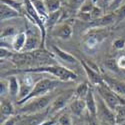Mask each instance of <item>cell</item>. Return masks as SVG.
I'll return each instance as SVG.
<instances>
[{
    "label": "cell",
    "instance_id": "cell-1",
    "mask_svg": "<svg viewBox=\"0 0 125 125\" xmlns=\"http://www.w3.org/2000/svg\"><path fill=\"white\" fill-rule=\"evenodd\" d=\"M11 73H48L55 77V79L62 82L74 81L78 77L74 71L60 65H43L25 69H16L12 71Z\"/></svg>",
    "mask_w": 125,
    "mask_h": 125
},
{
    "label": "cell",
    "instance_id": "cell-2",
    "mask_svg": "<svg viewBox=\"0 0 125 125\" xmlns=\"http://www.w3.org/2000/svg\"><path fill=\"white\" fill-rule=\"evenodd\" d=\"M60 82H62V81L57 80V79H50V78H42V79L38 80L37 82H35V84H34L32 90H31V92L29 93V95L22 100L17 101V105L21 106L33 98L47 95L48 93L52 92L54 89H56L59 86Z\"/></svg>",
    "mask_w": 125,
    "mask_h": 125
},
{
    "label": "cell",
    "instance_id": "cell-3",
    "mask_svg": "<svg viewBox=\"0 0 125 125\" xmlns=\"http://www.w3.org/2000/svg\"><path fill=\"white\" fill-rule=\"evenodd\" d=\"M96 90L98 92V95L105 102L106 105L114 112H115L116 108L119 105L125 104V97H121L118 94H116L113 90H111L108 87V85L105 82H103L102 84L96 86Z\"/></svg>",
    "mask_w": 125,
    "mask_h": 125
},
{
    "label": "cell",
    "instance_id": "cell-4",
    "mask_svg": "<svg viewBox=\"0 0 125 125\" xmlns=\"http://www.w3.org/2000/svg\"><path fill=\"white\" fill-rule=\"evenodd\" d=\"M51 104V96L50 95H44L41 97L33 98L29 100L27 103L20 106L19 113L24 114V115H30V114H36L41 111H43Z\"/></svg>",
    "mask_w": 125,
    "mask_h": 125
},
{
    "label": "cell",
    "instance_id": "cell-5",
    "mask_svg": "<svg viewBox=\"0 0 125 125\" xmlns=\"http://www.w3.org/2000/svg\"><path fill=\"white\" fill-rule=\"evenodd\" d=\"M97 100V118L101 125H117L115 112L112 111L98 95Z\"/></svg>",
    "mask_w": 125,
    "mask_h": 125
},
{
    "label": "cell",
    "instance_id": "cell-6",
    "mask_svg": "<svg viewBox=\"0 0 125 125\" xmlns=\"http://www.w3.org/2000/svg\"><path fill=\"white\" fill-rule=\"evenodd\" d=\"M74 94H75V90H73V89L66 90L64 92H62L61 94H59L53 101L51 102L48 112L49 113H56V112L60 111L61 109H63L67 104H69L71 102V100L74 98Z\"/></svg>",
    "mask_w": 125,
    "mask_h": 125
},
{
    "label": "cell",
    "instance_id": "cell-7",
    "mask_svg": "<svg viewBox=\"0 0 125 125\" xmlns=\"http://www.w3.org/2000/svg\"><path fill=\"white\" fill-rule=\"evenodd\" d=\"M80 63H81L83 69H84L86 76H87V78H88V80L91 83L92 86L96 87V86L102 84V83L104 82L103 76H102V74H100L99 70L95 69L94 67H92L89 63H87L85 60H80Z\"/></svg>",
    "mask_w": 125,
    "mask_h": 125
},
{
    "label": "cell",
    "instance_id": "cell-8",
    "mask_svg": "<svg viewBox=\"0 0 125 125\" xmlns=\"http://www.w3.org/2000/svg\"><path fill=\"white\" fill-rule=\"evenodd\" d=\"M104 82L108 85V87L121 97H125V82L117 78L111 77L107 74H102Z\"/></svg>",
    "mask_w": 125,
    "mask_h": 125
},
{
    "label": "cell",
    "instance_id": "cell-9",
    "mask_svg": "<svg viewBox=\"0 0 125 125\" xmlns=\"http://www.w3.org/2000/svg\"><path fill=\"white\" fill-rule=\"evenodd\" d=\"M52 35H54L62 40H69L73 35V28L68 22L61 23L56 27H54L53 31H52Z\"/></svg>",
    "mask_w": 125,
    "mask_h": 125
},
{
    "label": "cell",
    "instance_id": "cell-10",
    "mask_svg": "<svg viewBox=\"0 0 125 125\" xmlns=\"http://www.w3.org/2000/svg\"><path fill=\"white\" fill-rule=\"evenodd\" d=\"M41 42H42L41 36H38L37 34L28 31L26 44L22 52H33L38 49H41Z\"/></svg>",
    "mask_w": 125,
    "mask_h": 125
},
{
    "label": "cell",
    "instance_id": "cell-11",
    "mask_svg": "<svg viewBox=\"0 0 125 125\" xmlns=\"http://www.w3.org/2000/svg\"><path fill=\"white\" fill-rule=\"evenodd\" d=\"M115 22H116L115 16H114V14L112 12V13H108L106 15H102L101 17L90 21L89 27H91V28H104V27H107L109 25H112Z\"/></svg>",
    "mask_w": 125,
    "mask_h": 125
},
{
    "label": "cell",
    "instance_id": "cell-12",
    "mask_svg": "<svg viewBox=\"0 0 125 125\" xmlns=\"http://www.w3.org/2000/svg\"><path fill=\"white\" fill-rule=\"evenodd\" d=\"M48 113V109L46 112H39L36 114H30V115H24L22 118L20 117L22 125H39L45 121L46 115Z\"/></svg>",
    "mask_w": 125,
    "mask_h": 125
},
{
    "label": "cell",
    "instance_id": "cell-13",
    "mask_svg": "<svg viewBox=\"0 0 125 125\" xmlns=\"http://www.w3.org/2000/svg\"><path fill=\"white\" fill-rule=\"evenodd\" d=\"M22 77H23L22 79H19L20 80V92H19V96H18L17 101H20V100L24 99L25 97H27L35 84L33 80L31 79V77L26 76V75H24Z\"/></svg>",
    "mask_w": 125,
    "mask_h": 125
},
{
    "label": "cell",
    "instance_id": "cell-14",
    "mask_svg": "<svg viewBox=\"0 0 125 125\" xmlns=\"http://www.w3.org/2000/svg\"><path fill=\"white\" fill-rule=\"evenodd\" d=\"M69 109L72 115H74L76 117H80L83 115V113L85 112L86 109V103L85 99L81 98H73L69 103Z\"/></svg>",
    "mask_w": 125,
    "mask_h": 125
},
{
    "label": "cell",
    "instance_id": "cell-15",
    "mask_svg": "<svg viewBox=\"0 0 125 125\" xmlns=\"http://www.w3.org/2000/svg\"><path fill=\"white\" fill-rule=\"evenodd\" d=\"M85 103H86L87 114H89L91 116H97V100L94 94V90H93L92 87L90 88L85 97Z\"/></svg>",
    "mask_w": 125,
    "mask_h": 125
},
{
    "label": "cell",
    "instance_id": "cell-16",
    "mask_svg": "<svg viewBox=\"0 0 125 125\" xmlns=\"http://www.w3.org/2000/svg\"><path fill=\"white\" fill-rule=\"evenodd\" d=\"M0 112H1V121L3 122L11 116L15 115V108L11 100L5 98H1V104H0Z\"/></svg>",
    "mask_w": 125,
    "mask_h": 125
},
{
    "label": "cell",
    "instance_id": "cell-17",
    "mask_svg": "<svg viewBox=\"0 0 125 125\" xmlns=\"http://www.w3.org/2000/svg\"><path fill=\"white\" fill-rule=\"evenodd\" d=\"M8 90L9 95L14 99H18L19 92H20V80L17 75H10L8 76Z\"/></svg>",
    "mask_w": 125,
    "mask_h": 125
},
{
    "label": "cell",
    "instance_id": "cell-18",
    "mask_svg": "<svg viewBox=\"0 0 125 125\" xmlns=\"http://www.w3.org/2000/svg\"><path fill=\"white\" fill-rule=\"evenodd\" d=\"M52 49H53V53H54L59 59H61L62 61L66 62V63L75 64L76 62H77L76 57H74L72 54L68 53L67 51L61 49L60 47H58V46H56V45H52Z\"/></svg>",
    "mask_w": 125,
    "mask_h": 125
},
{
    "label": "cell",
    "instance_id": "cell-19",
    "mask_svg": "<svg viewBox=\"0 0 125 125\" xmlns=\"http://www.w3.org/2000/svg\"><path fill=\"white\" fill-rule=\"evenodd\" d=\"M20 16H21V14L18 11H16V10H14L13 8L9 7L8 5H6L4 3H1V6H0V20H1V21L17 18Z\"/></svg>",
    "mask_w": 125,
    "mask_h": 125
},
{
    "label": "cell",
    "instance_id": "cell-20",
    "mask_svg": "<svg viewBox=\"0 0 125 125\" xmlns=\"http://www.w3.org/2000/svg\"><path fill=\"white\" fill-rule=\"evenodd\" d=\"M26 40H27V33L26 32H20L17 33V35L12 39V48L14 51L18 52H22L25 44H26Z\"/></svg>",
    "mask_w": 125,
    "mask_h": 125
},
{
    "label": "cell",
    "instance_id": "cell-21",
    "mask_svg": "<svg viewBox=\"0 0 125 125\" xmlns=\"http://www.w3.org/2000/svg\"><path fill=\"white\" fill-rule=\"evenodd\" d=\"M62 16V9L59 11H56L54 13H51L48 15L47 19L45 20V27L46 29H52L58 25V22L61 21Z\"/></svg>",
    "mask_w": 125,
    "mask_h": 125
},
{
    "label": "cell",
    "instance_id": "cell-22",
    "mask_svg": "<svg viewBox=\"0 0 125 125\" xmlns=\"http://www.w3.org/2000/svg\"><path fill=\"white\" fill-rule=\"evenodd\" d=\"M31 1H32V4H33L34 8L36 9V11L38 12V14L42 17L45 21L49 14H48V11L46 9L44 0H31Z\"/></svg>",
    "mask_w": 125,
    "mask_h": 125
},
{
    "label": "cell",
    "instance_id": "cell-23",
    "mask_svg": "<svg viewBox=\"0 0 125 125\" xmlns=\"http://www.w3.org/2000/svg\"><path fill=\"white\" fill-rule=\"evenodd\" d=\"M91 86H89L88 82H82L75 88V98H81V99H85L88 91L90 90Z\"/></svg>",
    "mask_w": 125,
    "mask_h": 125
},
{
    "label": "cell",
    "instance_id": "cell-24",
    "mask_svg": "<svg viewBox=\"0 0 125 125\" xmlns=\"http://www.w3.org/2000/svg\"><path fill=\"white\" fill-rule=\"evenodd\" d=\"M45 6L48 11V14L54 13L61 10V1L60 0H44Z\"/></svg>",
    "mask_w": 125,
    "mask_h": 125
},
{
    "label": "cell",
    "instance_id": "cell-25",
    "mask_svg": "<svg viewBox=\"0 0 125 125\" xmlns=\"http://www.w3.org/2000/svg\"><path fill=\"white\" fill-rule=\"evenodd\" d=\"M1 3H4L6 5H8L9 7L13 8L14 10L18 11L20 14L23 13V10H24V2L21 1H18V0H1Z\"/></svg>",
    "mask_w": 125,
    "mask_h": 125
},
{
    "label": "cell",
    "instance_id": "cell-26",
    "mask_svg": "<svg viewBox=\"0 0 125 125\" xmlns=\"http://www.w3.org/2000/svg\"><path fill=\"white\" fill-rule=\"evenodd\" d=\"M17 35L16 33V28L14 26H7L5 28H3V30L1 31V39H7V38H14Z\"/></svg>",
    "mask_w": 125,
    "mask_h": 125
},
{
    "label": "cell",
    "instance_id": "cell-27",
    "mask_svg": "<svg viewBox=\"0 0 125 125\" xmlns=\"http://www.w3.org/2000/svg\"><path fill=\"white\" fill-rule=\"evenodd\" d=\"M113 14H114V16H115V20H116L117 23H119V22L122 21V20H124L125 19V4H122L118 8H116L113 11Z\"/></svg>",
    "mask_w": 125,
    "mask_h": 125
},
{
    "label": "cell",
    "instance_id": "cell-28",
    "mask_svg": "<svg viewBox=\"0 0 125 125\" xmlns=\"http://www.w3.org/2000/svg\"><path fill=\"white\" fill-rule=\"evenodd\" d=\"M57 123L59 125H73L72 123V118L69 113H63L62 115L57 119Z\"/></svg>",
    "mask_w": 125,
    "mask_h": 125
},
{
    "label": "cell",
    "instance_id": "cell-29",
    "mask_svg": "<svg viewBox=\"0 0 125 125\" xmlns=\"http://www.w3.org/2000/svg\"><path fill=\"white\" fill-rule=\"evenodd\" d=\"M85 2L86 0H68V6L73 11H78Z\"/></svg>",
    "mask_w": 125,
    "mask_h": 125
},
{
    "label": "cell",
    "instance_id": "cell-30",
    "mask_svg": "<svg viewBox=\"0 0 125 125\" xmlns=\"http://www.w3.org/2000/svg\"><path fill=\"white\" fill-rule=\"evenodd\" d=\"M9 94V90H8V80L7 79H2L0 81V95L1 98H5V96Z\"/></svg>",
    "mask_w": 125,
    "mask_h": 125
},
{
    "label": "cell",
    "instance_id": "cell-31",
    "mask_svg": "<svg viewBox=\"0 0 125 125\" xmlns=\"http://www.w3.org/2000/svg\"><path fill=\"white\" fill-rule=\"evenodd\" d=\"M13 54H14L13 52L11 50H9L8 48H5V47L0 48V58H1V61L5 59H11Z\"/></svg>",
    "mask_w": 125,
    "mask_h": 125
},
{
    "label": "cell",
    "instance_id": "cell-32",
    "mask_svg": "<svg viewBox=\"0 0 125 125\" xmlns=\"http://www.w3.org/2000/svg\"><path fill=\"white\" fill-rule=\"evenodd\" d=\"M105 66L110 69L111 71H115L117 72L118 69H119V66H118V63H117V60L116 59H109L105 62Z\"/></svg>",
    "mask_w": 125,
    "mask_h": 125
},
{
    "label": "cell",
    "instance_id": "cell-33",
    "mask_svg": "<svg viewBox=\"0 0 125 125\" xmlns=\"http://www.w3.org/2000/svg\"><path fill=\"white\" fill-rule=\"evenodd\" d=\"M20 120V115H14L7 118L1 125H16Z\"/></svg>",
    "mask_w": 125,
    "mask_h": 125
},
{
    "label": "cell",
    "instance_id": "cell-34",
    "mask_svg": "<svg viewBox=\"0 0 125 125\" xmlns=\"http://www.w3.org/2000/svg\"><path fill=\"white\" fill-rule=\"evenodd\" d=\"M113 47L116 50H121L125 47V38H117L114 40L113 42Z\"/></svg>",
    "mask_w": 125,
    "mask_h": 125
},
{
    "label": "cell",
    "instance_id": "cell-35",
    "mask_svg": "<svg viewBox=\"0 0 125 125\" xmlns=\"http://www.w3.org/2000/svg\"><path fill=\"white\" fill-rule=\"evenodd\" d=\"M87 125H101L97 116H91L89 114H87Z\"/></svg>",
    "mask_w": 125,
    "mask_h": 125
},
{
    "label": "cell",
    "instance_id": "cell-36",
    "mask_svg": "<svg viewBox=\"0 0 125 125\" xmlns=\"http://www.w3.org/2000/svg\"><path fill=\"white\" fill-rule=\"evenodd\" d=\"M124 1V0H114V1L109 5V9L110 10H115L116 8H118L120 5H122V2Z\"/></svg>",
    "mask_w": 125,
    "mask_h": 125
},
{
    "label": "cell",
    "instance_id": "cell-37",
    "mask_svg": "<svg viewBox=\"0 0 125 125\" xmlns=\"http://www.w3.org/2000/svg\"><path fill=\"white\" fill-rule=\"evenodd\" d=\"M117 63H118L119 69H121V70L125 69V55H122L117 59Z\"/></svg>",
    "mask_w": 125,
    "mask_h": 125
},
{
    "label": "cell",
    "instance_id": "cell-38",
    "mask_svg": "<svg viewBox=\"0 0 125 125\" xmlns=\"http://www.w3.org/2000/svg\"><path fill=\"white\" fill-rule=\"evenodd\" d=\"M102 1H103V3H104V4H106V5H110V4L114 1V0H102Z\"/></svg>",
    "mask_w": 125,
    "mask_h": 125
},
{
    "label": "cell",
    "instance_id": "cell-39",
    "mask_svg": "<svg viewBox=\"0 0 125 125\" xmlns=\"http://www.w3.org/2000/svg\"><path fill=\"white\" fill-rule=\"evenodd\" d=\"M122 72H123V73H124V75H125V69H123V70H122Z\"/></svg>",
    "mask_w": 125,
    "mask_h": 125
},
{
    "label": "cell",
    "instance_id": "cell-40",
    "mask_svg": "<svg viewBox=\"0 0 125 125\" xmlns=\"http://www.w3.org/2000/svg\"><path fill=\"white\" fill-rule=\"evenodd\" d=\"M118 125H125V123H123V124H118Z\"/></svg>",
    "mask_w": 125,
    "mask_h": 125
}]
</instances>
